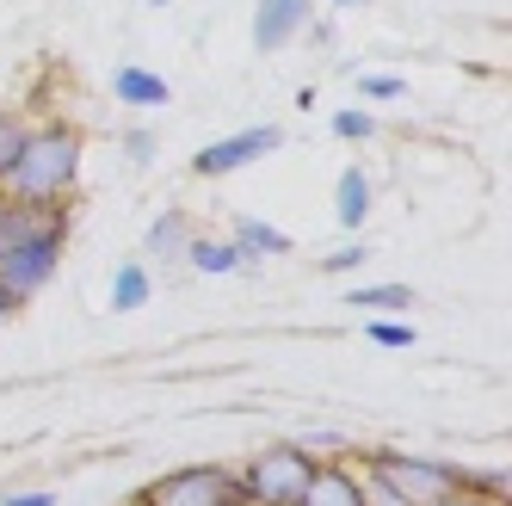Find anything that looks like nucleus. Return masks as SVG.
Listing matches in <instances>:
<instances>
[{
  "instance_id": "obj_1",
  "label": "nucleus",
  "mask_w": 512,
  "mask_h": 506,
  "mask_svg": "<svg viewBox=\"0 0 512 506\" xmlns=\"http://www.w3.org/2000/svg\"><path fill=\"white\" fill-rule=\"evenodd\" d=\"M81 161H87L81 124H62V118L31 124V136H25V149H19L0 192L19 198V204H68L81 186Z\"/></svg>"
},
{
  "instance_id": "obj_2",
  "label": "nucleus",
  "mask_w": 512,
  "mask_h": 506,
  "mask_svg": "<svg viewBox=\"0 0 512 506\" xmlns=\"http://www.w3.org/2000/svg\"><path fill=\"white\" fill-rule=\"evenodd\" d=\"M315 463L297 439H278L266 451H253L247 463H235V482H241V506H297L309 476H315Z\"/></svg>"
},
{
  "instance_id": "obj_3",
  "label": "nucleus",
  "mask_w": 512,
  "mask_h": 506,
  "mask_svg": "<svg viewBox=\"0 0 512 506\" xmlns=\"http://www.w3.org/2000/svg\"><path fill=\"white\" fill-rule=\"evenodd\" d=\"M358 463H371L377 476L408 500V506H432V500H445V494H463V482H469V463H451V457H420V451H395V445H383V451H364Z\"/></svg>"
},
{
  "instance_id": "obj_4",
  "label": "nucleus",
  "mask_w": 512,
  "mask_h": 506,
  "mask_svg": "<svg viewBox=\"0 0 512 506\" xmlns=\"http://www.w3.org/2000/svg\"><path fill=\"white\" fill-rule=\"evenodd\" d=\"M142 506H241L235 463H179L167 476L142 482Z\"/></svg>"
},
{
  "instance_id": "obj_5",
  "label": "nucleus",
  "mask_w": 512,
  "mask_h": 506,
  "mask_svg": "<svg viewBox=\"0 0 512 506\" xmlns=\"http://www.w3.org/2000/svg\"><path fill=\"white\" fill-rule=\"evenodd\" d=\"M62 241H68V216H62V223H50L44 235H31V241H19V247L0 253V291H7L19 309L56 278V266H62Z\"/></svg>"
},
{
  "instance_id": "obj_6",
  "label": "nucleus",
  "mask_w": 512,
  "mask_h": 506,
  "mask_svg": "<svg viewBox=\"0 0 512 506\" xmlns=\"http://www.w3.org/2000/svg\"><path fill=\"white\" fill-rule=\"evenodd\" d=\"M278 149H284V130H278V124H247V130H235V136L204 142V149L192 155V173H198V179H223V173H241V167H253V161L278 155Z\"/></svg>"
},
{
  "instance_id": "obj_7",
  "label": "nucleus",
  "mask_w": 512,
  "mask_h": 506,
  "mask_svg": "<svg viewBox=\"0 0 512 506\" xmlns=\"http://www.w3.org/2000/svg\"><path fill=\"white\" fill-rule=\"evenodd\" d=\"M297 506H364V482H358V457H321Z\"/></svg>"
},
{
  "instance_id": "obj_8",
  "label": "nucleus",
  "mask_w": 512,
  "mask_h": 506,
  "mask_svg": "<svg viewBox=\"0 0 512 506\" xmlns=\"http://www.w3.org/2000/svg\"><path fill=\"white\" fill-rule=\"evenodd\" d=\"M309 7L315 0H260V7H253V50H266V56L284 50L309 25Z\"/></svg>"
},
{
  "instance_id": "obj_9",
  "label": "nucleus",
  "mask_w": 512,
  "mask_h": 506,
  "mask_svg": "<svg viewBox=\"0 0 512 506\" xmlns=\"http://www.w3.org/2000/svg\"><path fill=\"white\" fill-rule=\"evenodd\" d=\"M62 216H68V204H19V198L0 192V253L31 241V235H44L50 223H62Z\"/></svg>"
},
{
  "instance_id": "obj_10",
  "label": "nucleus",
  "mask_w": 512,
  "mask_h": 506,
  "mask_svg": "<svg viewBox=\"0 0 512 506\" xmlns=\"http://www.w3.org/2000/svg\"><path fill=\"white\" fill-rule=\"evenodd\" d=\"M229 241L241 247V272H260L266 260H278V253H290V235H284V229H272L266 216H235Z\"/></svg>"
},
{
  "instance_id": "obj_11",
  "label": "nucleus",
  "mask_w": 512,
  "mask_h": 506,
  "mask_svg": "<svg viewBox=\"0 0 512 506\" xmlns=\"http://www.w3.org/2000/svg\"><path fill=\"white\" fill-rule=\"evenodd\" d=\"M192 216L186 210H161L155 223H149V235H142V253H149L155 266H186V247H192Z\"/></svg>"
},
{
  "instance_id": "obj_12",
  "label": "nucleus",
  "mask_w": 512,
  "mask_h": 506,
  "mask_svg": "<svg viewBox=\"0 0 512 506\" xmlns=\"http://www.w3.org/2000/svg\"><path fill=\"white\" fill-rule=\"evenodd\" d=\"M371 204H377L371 173H364V167H340V186H334V216H340V229H346V235H358L364 223H371Z\"/></svg>"
},
{
  "instance_id": "obj_13",
  "label": "nucleus",
  "mask_w": 512,
  "mask_h": 506,
  "mask_svg": "<svg viewBox=\"0 0 512 506\" xmlns=\"http://www.w3.org/2000/svg\"><path fill=\"white\" fill-rule=\"evenodd\" d=\"M112 93L124 99V105H136V112H142V105H149V112H155V105H167L173 99V87L155 75V68H136V62H124V68H112Z\"/></svg>"
},
{
  "instance_id": "obj_14",
  "label": "nucleus",
  "mask_w": 512,
  "mask_h": 506,
  "mask_svg": "<svg viewBox=\"0 0 512 506\" xmlns=\"http://www.w3.org/2000/svg\"><path fill=\"white\" fill-rule=\"evenodd\" d=\"M149 297H155L149 266H142V260H124V266L112 272V297H105V303H112V315H136Z\"/></svg>"
},
{
  "instance_id": "obj_15",
  "label": "nucleus",
  "mask_w": 512,
  "mask_h": 506,
  "mask_svg": "<svg viewBox=\"0 0 512 506\" xmlns=\"http://www.w3.org/2000/svg\"><path fill=\"white\" fill-rule=\"evenodd\" d=\"M186 266H192V272H210V278L241 272V247H235L229 235H192V247H186Z\"/></svg>"
},
{
  "instance_id": "obj_16",
  "label": "nucleus",
  "mask_w": 512,
  "mask_h": 506,
  "mask_svg": "<svg viewBox=\"0 0 512 506\" xmlns=\"http://www.w3.org/2000/svg\"><path fill=\"white\" fill-rule=\"evenodd\" d=\"M352 309H389V315H408V309H414V291H408V284H364V291H352Z\"/></svg>"
},
{
  "instance_id": "obj_17",
  "label": "nucleus",
  "mask_w": 512,
  "mask_h": 506,
  "mask_svg": "<svg viewBox=\"0 0 512 506\" xmlns=\"http://www.w3.org/2000/svg\"><path fill=\"white\" fill-rule=\"evenodd\" d=\"M25 136H31V124L19 112H0V186H7V173H13V161L25 149Z\"/></svg>"
},
{
  "instance_id": "obj_18",
  "label": "nucleus",
  "mask_w": 512,
  "mask_h": 506,
  "mask_svg": "<svg viewBox=\"0 0 512 506\" xmlns=\"http://www.w3.org/2000/svg\"><path fill=\"white\" fill-rule=\"evenodd\" d=\"M327 124H334V136H346V142H371V136L383 130L371 112H364V105H346V112H334Z\"/></svg>"
},
{
  "instance_id": "obj_19",
  "label": "nucleus",
  "mask_w": 512,
  "mask_h": 506,
  "mask_svg": "<svg viewBox=\"0 0 512 506\" xmlns=\"http://www.w3.org/2000/svg\"><path fill=\"white\" fill-rule=\"evenodd\" d=\"M309 457H352V445H346V432L340 426H315V432H303L297 439Z\"/></svg>"
},
{
  "instance_id": "obj_20",
  "label": "nucleus",
  "mask_w": 512,
  "mask_h": 506,
  "mask_svg": "<svg viewBox=\"0 0 512 506\" xmlns=\"http://www.w3.org/2000/svg\"><path fill=\"white\" fill-rule=\"evenodd\" d=\"M358 482H364V506H408V500H401L383 476H377V469L371 463H358Z\"/></svg>"
},
{
  "instance_id": "obj_21",
  "label": "nucleus",
  "mask_w": 512,
  "mask_h": 506,
  "mask_svg": "<svg viewBox=\"0 0 512 506\" xmlns=\"http://www.w3.org/2000/svg\"><path fill=\"white\" fill-rule=\"evenodd\" d=\"M358 266H364V247H358V241H352V247H334V253L321 260L327 278H346V272H358Z\"/></svg>"
},
{
  "instance_id": "obj_22",
  "label": "nucleus",
  "mask_w": 512,
  "mask_h": 506,
  "mask_svg": "<svg viewBox=\"0 0 512 506\" xmlns=\"http://www.w3.org/2000/svg\"><path fill=\"white\" fill-rule=\"evenodd\" d=\"M364 334H371L377 346H414V328H408V321H371Z\"/></svg>"
},
{
  "instance_id": "obj_23",
  "label": "nucleus",
  "mask_w": 512,
  "mask_h": 506,
  "mask_svg": "<svg viewBox=\"0 0 512 506\" xmlns=\"http://www.w3.org/2000/svg\"><path fill=\"white\" fill-rule=\"evenodd\" d=\"M124 155H130L136 167H149V161H155V130H124Z\"/></svg>"
},
{
  "instance_id": "obj_24",
  "label": "nucleus",
  "mask_w": 512,
  "mask_h": 506,
  "mask_svg": "<svg viewBox=\"0 0 512 506\" xmlns=\"http://www.w3.org/2000/svg\"><path fill=\"white\" fill-rule=\"evenodd\" d=\"M364 99H401V75H358Z\"/></svg>"
},
{
  "instance_id": "obj_25",
  "label": "nucleus",
  "mask_w": 512,
  "mask_h": 506,
  "mask_svg": "<svg viewBox=\"0 0 512 506\" xmlns=\"http://www.w3.org/2000/svg\"><path fill=\"white\" fill-rule=\"evenodd\" d=\"M0 506H56V494L50 488H25V494H7Z\"/></svg>"
},
{
  "instance_id": "obj_26",
  "label": "nucleus",
  "mask_w": 512,
  "mask_h": 506,
  "mask_svg": "<svg viewBox=\"0 0 512 506\" xmlns=\"http://www.w3.org/2000/svg\"><path fill=\"white\" fill-rule=\"evenodd\" d=\"M432 506H506V500H488V494H445V500H432Z\"/></svg>"
},
{
  "instance_id": "obj_27",
  "label": "nucleus",
  "mask_w": 512,
  "mask_h": 506,
  "mask_svg": "<svg viewBox=\"0 0 512 506\" xmlns=\"http://www.w3.org/2000/svg\"><path fill=\"white\" fill-rule=\"evenodd\" d=\"M13 315H19V303H13L7 291H0V328H7V321H13Z\"/></svg>"
},
{
  "instance_id": "obj_28",
  "label": "nucleus",
  "mask_w": 512,
  "mask_h": 506,
  "mask_svg": "<svg viewBox=\"0 0 512 506\" xmlns=\"http://www.w3.org/2000/svg\"><path fill=\"white\" fill-rule=\"evenodd\" d=\"M334 7H371V0H334Z\"/></svg>"
},
{
  "instance_id": "obj_29",
  "label": "nucleus",
  "mask_w": 512,
  "mask_h": 506,
  "mask_svg": "<svg viewBox=\"0 0 512 506\" xmlns=\"http://www.w3.org/2000/svg\"><path fill=\"white\" fill-rule=\"evenodd\" d=\"M149 7H167V0H149Z\"/></svg>"
},
{
  "instance_id": "obj_30",
  "label": "nucleus",
  "mask_w": 512,
  "mask_h": 506,
  "mask_svg": "<svg viewBox=\"0 0 512 506\" xmlns=\"http://www.w3.org/2000/svg\"><path fill=\"white\" fill-rule=\"evenodd\" d=\"M130 506H142V500H130Z\"/></svg>"
}]
</instances>
